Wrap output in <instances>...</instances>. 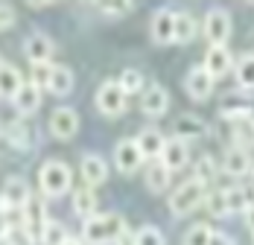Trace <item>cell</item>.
I'll return each mask as SVG.
<instances>
[{"label": "cell", "instance_id": "1", "mask_svg": "<svg viewBox=\"0 0 254 245\" xmlns=\"http://www.w3.org/2000/svg\"><path fill=\"white\" fill-rule=\"evenodd\" d=\"M126 228L128 225L120 213H97L91 219H82V240L85 245H114Z\"/></svg>", "mask_w": 254, "mask_h": 245}, {"label": "cell", "instance_id": "2", "mask_svg": "<svg viewBox=\"0 0 254 245\" xmlns=\"http://www.w3.org/2000/svg\"><path fill=\"white\" fill-rule=\"evenodd\" d=\"M38 187H41L44 196H50V198L64 196V193L73 187V172H70V167H67L64 161L50 158V161H44L41 170H38Z\"/></svg>", "mask_w": 254, "mask_h": 245}, {"label": "cell", "instance_id": "3", "mask_svg": "<svg viewBox=\"0 0 254 245\" xmlns=\"http://www.w3.org/2000/svg\"><path fill=\"white\" fill-rule=\"evenodd\" d=\"M204 196H207V184H202L199 178H187L184 184H178V190L170 193V213L181 219V216L193 213L196 207H202Z\"/></svg>", "mask_w": 254, "mask_h": 245}, {"label": "cell", "instance_id": "4", "mask_svg": "<svg viewBox=\"0 0 254 245\" xmlns=\"http://www.w3.org/2000/svg\"><path fill=\"white\" fill-rule=\"evenodd\" d=\"M231 29H234V26H231V15L222 9V6L207 9L204 24H202V32H204V38L210 41V47H228Z\"/></svg>", "mask_w": 254, "mask_h": 245}, {"label": "cell", "instance_id": "5", "mask_svg": "<svg viewBox=\"0 0 254 245\" xmlns=\"http://www.w3.org/2000/svg\"><path fill=\"white\" fill-rule=\"evenodd\" d=\"M29 198H32V190H29L26 178L12 175V178H6V184L0 190V210L3 213H18V210H24V204Z\"/></svg>", "mask_w": 254, "mask_h": 245}, {"label": "cell", "instance_id": "6", "mask_svg": "<svg viewBox=\"0 0 254 245\" xmlns=\"http://www.w3.org/2000/svg\"><path fill=\"white\" fill-rule=\"evenodd\" d=\"M126 105H128V97L123 94V88L117 85V79L102 82L100 91H97V108H100V114H105V117H120L126 111Z\"/></svg>", "mask_w": 254, "mask_h": 245}, {"label": "cell", "instance_id": "7", "mask_svg": "<svg viewBox=\"0 0 254 245\" xmlns=\"http://www.w3.org/2000/svg\"><path fill=\"white\" fill-rule=\"evenodd\" d=\"M24 216H21V225L26 228V234L35 240V243H41V237H44V228H47V222H50V216H47V204L41 201V198H29L24 204V210H21Z\"/></svg>", "mask_w": 254, "mask_h": 245}, {"label": "cell", "instance_id": "8", "mask_svg": "<svg viewBox=\"0 0 254 245\" xmlns=\"http://www.w3.org/2000/svg\"><path fill=\"white\" fill-rule=\"evenodd\" d=\"M24 53L29 59V64H53V53L56 44L47 32H29L24 38Z\"/></svg>", "mask_w": 254, "mask_h": 245}, {"label": "cell", "instance_id": "9", "mask_svg": "<svg viewBox=\"0 0 254 245\" xmlns=\"http://www.w3.org/2000/svg\"><path fill=\"white\" fill-rule=\"evenodd\" d=\"M76 131H79L76 108H70V105H59V108L50 114V134L53 137H59V140H70V137H76Z\"/></svg>", "mask_w": 254, "mask_h": 245}, {"label": "cell", "instance_id": "10", "mask_svg": "<svg viewBox=\"0 0 254 245\" xmlns=\"http://www.w3.org/2000/svg\"><path fill=\"white\" fill-rule=\"evenodd\" d=\"M114 167L123 172V175H131L134 170L143 167V155L134 143V137H123L117 146H114Z\"/></svg>", "mask_w": 254, "mask_h": 245}, {"label": "cell", "instance_id": "11", "mask_svg": "<svg viewBox=\"0 0 254 245\" xmlns=\"http://www.w3.org/2000/svg\"><path fill=\"white\" fill-rule=\"evenodd\" d=\"M213 85H216V79L204 70L202 64L199 67H193L190 73L184 76V91H187V97L196 99V102H204V99L213 94Z\"/></svg>", "mask_w": 254, "mask_h": 245}, {"label": "cell", "instance_id": "12", "mask_svg": "<svg viewBox=\"0 0 254 245\" xmlns=\"http://www.w3.org/2000/svg\"><path fill=\"white\" fill-rule=\"evenodd\" d=\"M167 108H170V94H167V88L164 85H146L143 88V94H140V111L146 114V117H161V114H167Z\"/></svg>", "mask_w": 254, "mask_h": 245}, {"label": "cell", "instance_id": "13", "mask_svg": "<svg viewBox=\"0 0 254 245\" xmlns=\"http://www.w3.org/2000/svg\"><path fill=\"white\" fill-rule=\"evenodd\" d=\"M79 172H82V184H88V187H100V184H105V178H108V164H105L102 155L88 152V155H82Z\"/></svg>", "mask_w": 254, "mask_h": 245}, {"label": "cell", "instance_id": "14", "mask_svg": "<svg viewBox=\"0 0 254 245\" xmlns=\"http://www.w3.org/2000/svg\"><path fill=\"white\" fill-rule=\"evenodd\" d=\"M158 161H161L170 172L184 170V167L190 164V146H187L184 140H178V137H170V140L164 143V152H161Z\"/></svg>", "mask_w": 254, "mask_h": 245}, {"label": "cell", "instance_id": "15", "mask_svg": "<svg viewBox=\"0 0 254 245\" xmlns=\"http://www.w3.org/2000/svg\"><path fill=\"white\" fill-rule=\"evenodd\" d=\"M134 143H137V149H140L143 161H146V158L158 161V158H161V152H164L167 137H164V131H161L158 125H146V128H143V131L134 137Z\"/></svg>", "mask_w": 254, "mask_h": 245}, {"label": "cell", "instance_id": "16", "mask_svg": "<svg viewBox=\"0 0 254 245\" xmlns=\"http://www.w3.org/2000/svg\"><path fill=\"white\" fill-rule=\"evenodd\" d=\"M219 170H225V175H231V178H243L246 172H252V155H249V149L228 146Z\"/></svg>", "mask_w": 254, "mask_h": 245}, {"label": "cell", "instance_id": "17", "mask_svg": "<svg viewBox=\"0 0 254 245\" xmlns=\"http://www.w3.org/2000/svg\"><path fill=\"white\" fill-rule=\"evenodd\" d=\"M173 29H176V12L173 9H158L152 15V32L155 44H173Z\"/></svg>", "mask_w": 254, "mask_h": 245}, {"label": "cell", "instance_id": "18", "mask_svg": "<svg viewBox=\"0 0 254 245\" xmlns=\"http://www.w3.org/2000/svg\"><path fill=\"white\" fill-rule=\"evenodd\" d=\"M202 67L213 76V79H222L225 73H231V70H234V59H231L228 47H210L207 56H204Z\"/></svg>", "mask_w": 254, "mask_h": 245}, {"label": "cell", "instance_id": "19", "mask_svg": "<svg viewBox=\"0 0 254 245\" xmlns=\"http://www.w3.org/2000/svg\"><path fill=\"white\" fill-rule=\"evenodd\" d=\"M12 105H15V111H18V114H24V117L35 114V111L41 108V88H35L32 82H24V85H21V91H18L15 99H12Z\"/></svg>", "mask_w": 254, "mask_h": 245}, {"label": "cell", "instance_id": "20", "mask_svg": "<svg viewBox=\"0 0 254 245\" xmlns=\"http://www.w3.org/2000/svg\"><path fill=\"white\" fill-rule=\"evenodd\" d=\"M70 204H73V213L82 216V219L97 216V193H94V187H88V184L76 187V190H73V198H70Z\"/></svg>", "mask_w": 254, "mask_h": 245}, {"label": "cell", "instance_id": "21", "mask_svg": "<svg viewBox=\"0 0 254 245\" xmlns=\"http://www.w3.org/2000/svg\"><path fill=\"white\" fill-rule=\"evenodd\" d=\"M204 134V122L202 117H196V114H181L176 120V137L178 140H184L187 146L193 143V140H199Z\"/></svg>", "mask_w": 254, "mask_h": 245}, {"label": "cell", "instance_id": "22", "mask_svg": "<svg viewBox=\"0 0 254 245\" xmlns=\"http://www.w3.org/2000/svg\"><path fill=\"white\" fill-rule=\"evenodd\" d=\"M73 85H76V79H73V70H70L67 64H53L50 85H47L50 94H56V97H67V94L73 91Z\"/></svg>", "mask_w": 254, "mask_h": 245}, {"label": "cell", "instance_id": "23", "mask_svg": "<svg viewBox=\"0 0 254 245\" xmlns=\"http://www.w3.org/2000/svg\"><path fill=\"white\" fill-rule=\"evenodd\" d=\"M21 85H24L21 70H18L15 64L0 61V97L3 99H15V94L21 91Z\"/></svg>", "mask_w": 254, "mask_h": 245}, {"label": "cell", "instance_id": "24", "mask_svg": "<svg viewBox=\"0 0 254 245\" xmlns=\"http://www.w3.org/2000/svg\"><path fill=\"white\" fill-rule=\"evenodd\" d=\"M199 32V21L190 12H176V29H173V41L176 44H190Z\"/></svg>", "mask_w": 254, "mask_h": 245}, {"label": "cell", "instance_id": "25", "mask_svg": "<svg viewBox=\"0 0 254 245\" xmlns=\"http://www.w3.org/2000/svg\"><path fill=\"white\" fill-rule=\"evenodd\" d=\"M170 178H173V172L167 170L161 161H152V164L146 167V187H149V193H164V190H170Z\"/></svg>", "mask_w": 254, "mask_h": 245}, {"label": "cell", "instance_id": "26", "mask_svg": "<svg viewBox=\"0 0 254 245\" xmlns=\"http://www.w3.org/2000/svg\"><path fill=\"white\" fill-rule=\"evenodd\" d=\"M231 73L237 76L240 88L254 91V53H243V56L234 61V70H231Z\"/></svg>", "mask_w": 254, "mask_h": 245}, {"label": "cell", "instance_id": "27", "mask_svg": "<svg viewBox=\"0 0 254 245\" xmlns=\"http://www.w3.org/2000/svg\"><path fill=\"white\" fill-rule=\"evenodd\" d=\"M225 204H228V216L246 213V207L254 204V196L249 193V187H231V190H225Z\"/></svg>", "mask_w": 254, "mask_h": 245}, {"label": "cell", "instance_id": "28", "mask_svg": "<svg viewBox=\"0 0 254 245\" xmlns=\"http://www.w3.org/2000/svg\"><path fill=\"white\" fill-rule=\"evenodd\" d=\"M231 137H234V146H243V149L252 146L254 143V117L231 122Z\"/></svg>", "mask_w": 254, "mask_h": 245}, {"label": "cell", "instance_id": "29", "mask_svg": "<svg viewBox=\"0 0 254 245\" xmlns=\"http://www.w3.org/2000/svg\"><path fill=\"white\" fill-rule=\"evenodd\" d=\"M6 137H9V143H12L15 149H29V146H32V131H29V125H26L24 120L9 122Z\"/></svg>", "mask_w": 254, "mask_h": 245}, {"label": "cell", "instance_id": "30", "mask_svg": "<svg viewBox=\"0 0 254 245\" xmlns=\"http://www.w3.org/2000/svg\"><path fill=\"white\" fill-rule=\"evenodd\" d=\"M117 85L123 88V94L131 97V94H143V88H146V82H143V73L140 70H134V67H126L120 79H117Z\"/></svg>", "mask_w": 254, "mask_h": 245}, {"label": "cell", "instance_id": "31", "mask_svg": "<svg viewBox=\"0 0 254 245\" xmlns=\"http://www.w3.org/2000/svg\"><path fill=\"white\" fill-rule=\"evenodd\" d=\"M134 245H167V237L158 225H140L134 231Z\"/></svg>", "mask_w": 254, "mask_h": 245}, {"label": "cell", "instance_id": "32", "mask_svg": "<svg viewBox=\"0 0 254 245\" xmlns=\"http://www.w3.org/2000/svg\"><path fill=\"white\" fill-rule=\"evenodd\" d=\"M210 243H213V228L207 222H196L184 234V245H210Z\"/></svg>", "mask_w": 254, "mask_h": 245}, {"label": "cell", "instance_id": "33", "mask_svg": "<svg viewBox=\"0 0 254 245\" xmlns=\"http://www.w3.org/2000/svg\"><path fill=\"white\" fill-rule=\"evenodd\" d=\"M67 240H70V237H67V228H64L62 222H56V219L47 222L44 237H41V245H64Z\"/></svg>", "mask_w": 254, "mask_h": 245}, {"label": "cell", "instance_id": "34", "mask_svg": "<svg viewBox=\"0 0 254 245\" xmlns=\"http://www.w3.org/2000/svg\"><path fill=\"white\" fill-rule=\"evenodd\" d=\"M204 207L210 210V216H228V204H225V190H207L204 196Z\"/></svg>", "mask_w": 254, "mask_h": 245}, {"label": "cell", "instance_id": "35", "mask_svg": "<svg viewBox=\"0 0 254 245\" xmlns=\"http://www.w3.org/2000/svg\"><path fill=\"white\" fill-rule=\"evenodd\" d=\"M216 172H219V167L213 164V158H210V155H202V158L196 161V175H193V178H199L202 184H210V181L216 178Z\"/></svg>", "mask_w": 254, "mask_h": 245}, {"label": "cell", "instance_id": "36", "mask_svg": "<svg viewBox=\"0 0 254 245\" xmlns=\"http://www.w3.org/2000/svg\"><path fill=\"white\" fill-rule=\"evenodd\" d=\"M219 117L228 122H237V120H246V117H254V111H252V105H246V102L243 105H222Z\"/></svg>", "mask_w": 254, "mask_h": 245}, {"label": "cell", "instance_id": "37", "mask_svg": "<svg viewBox=\"0 0 254 245\" xmlns=\"http://www.w3.org/2000/svg\"><path fill=\"white\" fill-rule=\"evenodd\" d=\"M6 245H35V240L26 234L24 225H9V234H6Z\"/></svg>", "mask_w": 254, "mask_h": 245}, {"label": "cell", "instance_id": "38", "mask_svg": "<svg viewBox=\"0 0 254 245\" xmlns=\"http://www.w3.org/2000/svg\"><path fill=\"white\" fill-rule=\"evenodd\" d=\"M50 73H53V64H32V76H29V82L35 85V88H47L50 85Z\"/></svg>", "mask_w": 254, "mask_h": 245}, {"label": "cell", "instance_id": "39", "mask_svg": "<svg viewBox=\"0 0 254 245\" xmlns=\"http://www.w3.org/2000/svg\"><path fill=\"white\" fill-rule=\"evenodd\" d=\"M105 15H111V18H120V15H128L131 9H134V3H128V0H117V3H102L100 6Z\"/></svg>", "mask_w": 254, "mask_h": 245}, {"label": "cell", "instance_id": "40", "mask_svg": "<svg viewBox=\"0 0 254 245\" xmlns=\"http://www.w3.org/2000/svg\"><path fill=\"white\" fill-rule=\"evenodd\" d=\"M18 21V15H15V9L9 6V3H0V29H12Z\"/></svg>", "mask_w": 254, "mask_h": 245}, {"label": "cell", "instance_id": "41", "mask_svg": "<svg viewBox=\"0 0 254 245\" xmlns=\"http://www.w3.org/2000/svg\"><path fill=\"white\" fill-rule=\"evenodd\" d=\"M9 225H12V222H9V213H3V210H0V243H6V234H9Z\"/></svg>", "mask_w": 254, "mask_h": 245}, {"label": "cell", "instance_id": "42", "mask_svg": "<svg viewBox=\"0 0 254 245\" xmlns=\"http://www.w3.org/2000/svg\"><path fill=\"white\" fill-rule=\"evenodd\" d=\"M114 245H134V231H131V228H126V231L117 237V243H114Z\"/></svg>", "mask_w": 254, "mask_h": 245}, {"label": "cell", "instance_id": "43", "mask_svg": "<svg viewBox=\"0 0 254 245\" xmlns=\"http://www.w3.org/2000/svg\"><path fill=\"white\" fill-rule=\"evenodd\" d=\"M243 219H246V228H249V231L254 234V204H249V207H246V213H243Z\"/></svg>", "mask_w": 254, "mask_h": 245}, {"label": "cell", "instance_id": "44", "mask_svg": "<svg viewBox=\"0 0 254 245\" xmlns=\"http://www.w3.org/2000/svg\"><path fill=\"white\" fill-rule=\"evenodd\" d=\"M210 245H234V243L225 240V234H216V231H213V243H210Z\"/></svg>", "mask_w": 254, "mask_h": 245}, {"label": "cell", "instance_id": "45", "mask_svg": "<svg viewBox=\"0 0 254 245\" xmlns=\"http://www.w3.org/2000/svg\"><path fill=\"white\" fill-rule=\"evenodd\" d=\"M64 245H82V243H79V240H67Z\"/></svg>", "mask_w": 254, "mask_h": 245}, {"label": "cell", "instance_id": "46", "mask_svg": "<svg viewBox=\"0 0 254 245\" xmlns=\"http://www.w3.org/2000/svg\"><path fill=\"white\" fill-rule=\"evenodd\" d=\"M252 245H254V240H252Z\"/></svg>", "mask_w": 254, "mask_h": 245}, {"label": "cell", "instance_id": "47", "mask_svg": "<svg viewBox=\"0 0 254 245\" xmlns=\"http://www.w3.org/2000/svg\"><path fill=\"white\" fill-rule=\"evenodd\" d=\"M0 131H3V128H0Z\"/></svg>", "mask_w": 254, "mask_h": 245}]
</instances>
